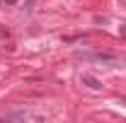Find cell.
I'll use <instances>...</instances> for the list:
<instances>
[{
  "mask_svg": "<svg viewBox=\"0 0 126 123\" xmlns=\"http://www.w3.org/2000/svg\"><path fill=\"white\" fill-rule=\"evenodd\" d=\"M17 0H2V5H15Z\"/></svg>",
  "mask_w": 126,
  "mask_h": 123,
  "instance_id": "277c9868",
  "label": "cell"
},
{
  "mask_svg": "<svg viewBox=\"0 0 126 123\" xmlns=\"http://www.w3.org/2000/svg\"><path fill=\"white\" fill-rule=\"evenodd\" d=\"M5 118L12 121V118H39V116H36V113H29V111H15V113H7Z\"/></svg>",
  "mask_w": 126,
  "mask_h": 123,
  "instance_id": "3957f363",
  "label": "cell"
},
{
  "mask_svg": "<svg viewBox=\"0 0 126 123\" xmlns=\"http://www.w3.org/2000/svg\"><path fill=\"white\" fill-rule=\"evenodd\" d=\"M85 61H102V63H116V56L111 53H80Z\"/></svg>",
  "mask_w": 126,
  "mask_h": 123,
  "instance_id": "6da1fadb",
  "label": "cell"
},
{
  "mask_svg": "<svg viewBox=\"0 0 126 123\" xmlns=\"http://www.w3.org/2000/svg\"><path fill=\"white\" fill-rule=\"evenodd\" d=\"M80 80H82V85H87L90 89H97V92H99V89L104 87V85H102V82H99V80H97L94 75H82Z\"/></svg>",
  "mask_w": 126,
  "mask_h": 123,
  "instance_id": "7a4b0ae2",
  "label": "cell"
}]
</instances>
